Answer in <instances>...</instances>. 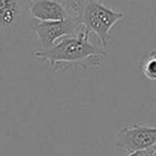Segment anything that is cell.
<instances>
[{"label": "cell", "instance_id": "cell-1", "mask_svg": "<svg viewBox=\"0 0 156 156\" xmlns=\"http://www.w3.org/2000/svg\"><path fill=\"white\" fill-rule=\"evenodd\" d=\"M90 37L91 33L83 29L76 37H64L46 50L33 48L32 57L56 71L101 67L106 60V52L100 43H92Z\"/></svg>", "mask_w": 156, "mask_h": 156}, {"label": "cell", "instance_id": "cell-2", "mask_svg": "<svg viewBox=\"0 0 156 156\" xmlns=\"http://www.w3.org/2000/svg\"><path fill=\"white\" fill-rule=\"evenodd\" d=\"M71 13L83 29L95 35L103 47L112 39L113 27L124 17L123 13L115 11L98 0H77L72 5Z\"/></svg>", "mask_w": 156, "mask_h": 156}, {"label": "cell", "instance_id": "cell-3", "mask_svg": "<svg viewBox=\"0 0 156 156\" xmlns=\"http://www.w3.org/2000/svg\"><path fill=\"white\" fill-rule=\"evenodd\" d=\"M31 0H0V47L20 40L31 29Z\"/></svg>", "mask_w": 156, "mask_h": 156}, {"label": "cell", "instance_id": "cell-4", "mask_svg": "<svg viewBox=\"0 0 156 156\" xmlns=\"http://www.w3.org/2000/svg\"><path fill=\"white\" fill-rule=\"evenodd\" d=\"M31 29L35 32L37 45L34 48L46 50L57 44L58 40L66 37H76L83 30L75 16L57 22H37L32 20Z\"/></svg>", "mask_w": 156, "mask_h": 156}, {"label": "cell", "instance_id": "cell-5", "mask_svg": "<svg viewBox=\"0 0 156 156\" xmlns=\"http://www.w3.org/2000/svg\"><path fill=\"white\" fill-rule=\"evenodd\" d=\"M156 144V126L129 123L115 134V147L126 153L150 150Z\"/></svg>", "mask_w": 156, "mask_h": 156}, {"label": "cell", "instance_id": "cell-6", "mask_svg": "<svg viewBox=\"0 0 156 156\" xmlns=\"http://www.w3.org/2000/svg\"><path fill=\"white\" fill-rule=\"evenodd\" d=\"M30 15L37 22H57L67 20L73 14L59 0H31Z\"/></svg>", "mask_w": 156, "mask_h": 156}, {"label": "cell", "instance_id": "cell-7", "mask_svg": "<svg viewBox=\"0 0 156 156\" xmlns=\"http://www.w3.org/2000/svg\"><path fill=\"white\" fill-rule=\"evenodd\" d=\"M142 75L150 80H156V58L149 54V56L141 63Z\"/></svg>", "mask_w": 156, "mask_h": 156}, {"label": "cell", "instance_id": "cell-8", "mask_svg": "<svg viewBox=\"0 0 156 156\" xmlns=\"http://www.w3.org/2000/svg\"><path fill=\"white\" fill-rule=\"evenodd\" d=\"M126 156H156V154L153 150L150 149V150H145V151H138V152H134V153H129Z\"/></svg>", "mask_w": 156, "mask_h": 156}, {"label": "cell", "instance_id": "cell-9", "mask_svg": "<svg viewBox=\"0 0 156 156\" xmlns=\"http://www.w3.org/2000/svg\"><path fill=\"white\" fill-rule=\"evenodd\" d=\"M150 54L152 55V56H154L156 58V48H154V49H152L151 51H150Z\"/></svg>", "mask_w": 156, "mask_h": 156}, {"label": "cell", "instance_id": "cell-10", "mask_svg": "<svg viewBox=\"0 0 156 156\" xmlns=\"http://www.w3.org/2000/svg\"><path fill=\"white\" fill-rule=\"evenodd\" d=\"M152 150H153V151H154V152H155V154H156V144H155V145H154V147H152Z\"/></svg>", "mask_w": 156, "mask_h": 156}]
</instances>
